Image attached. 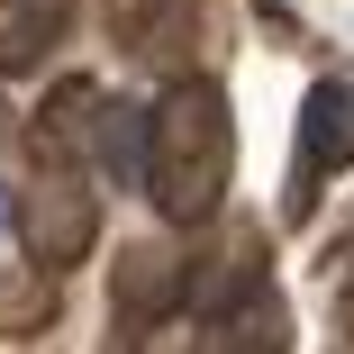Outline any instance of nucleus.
<instances>
[{"label": "nucleus", "mask_w": 354, "mask_h": 354, "mask_svg": "<svg viewBox=\"0 0 354 354\" xmlns=\"http://www.w3.org/2000/svg\"><path fill=\"white\" fill-rule=\"evenodd\" d=\"M227 173H236V118H227V91L200 82V73H173V91L146 109V191L173 227H209L227 200Z\"/></svg>", "instance_id": "f257e3e1"}, {"label": "nucleus", "mask_w": 354, "mask_h": 354, "mask_svg": "<svg viewBox=\"0 0 354 354\" xmlns=\"http://www.w3.org/2000/svg\"><path fill=\"white\" fill-rule=\"evenodd\" d=\"M19 245L46 263V272H73L91 245H100V200L82 182V164H37V182L19 191Z\"/></svg>", "instance_id": "f03ea898"}, {"label": "nucleus", "mask_w": 354, "mask_h": 354, "mask_svg": "<svg viewBox=\"0 0 354 354\" xmlns=\"http://www.w3.org/2000/svg\"><path fill=\"white\" fill-rule=\"evenodd\" d=\"M354 164V82H318L300 100V164H291V191H281V218H309L327 173Z\"/></svg>", "instance_id": "7ed1b4c3"}, {"label": "nucleus", "mask_w": 354, "mask_h": 354, "mask_svg": "<svg viewBox=\"0 0 354 354\" xmlns=\"http://www.w3.org/2000/svg\"><path fill=\"white\" fill-rule=\"evenodd\" d=\"M182 291H191V254H173V245H127L118 272H109V327H118V345H146V336L182 309Z\"/></svg>", "instance_id": "20e7f679"}, {"label": "nucleus", "mask_w": 354, "mask_h": 354, "mask_svg": "<svg viewBox=\"0 0 354 354\" xmlns=\"http://www.w3.org/2000/svg\"><path fill=\"white\" fill-rule=\"evenodd\" d=\"M28 146H37V164H82L100 146V91L91 82H55L37 127H28Z\"/></svg>", "instance_id": "39448f33"}, {"label": "nucleus", "mask_w": 354, "mask_h": 354, "mask_svg": "<svg viewBox=\"0 0 354 354\" xmlns=\"http://www.w3.org/2000/svg\"><path fill=\"white\" fill-rule=\"evenodd\" d=\"M127 55L146 64V73H191V55H200V0H155L146 19H136V37H127Z\"/></svg>", "instance_id": "423d86ee"}, {"label": "nucleus", "mask_w": 354, "mask_h": 354, "mask_svg": "<svg viewBox=\"0 0 354 354\" xmlns=\"http://www.w3.org/2000/svg\"><path fill=\"white\" fill-rule=\"evenodd\" d=\"M209 345H218V354H281V345H291V309H281V291H272V281H254V291L245 300H227L218 318H209Z\"/></svg>", "instance_id": "0eeeda50"}, {"label": "nucleus", "mask_w": 354, "mask_h": 354, "mask_svg": "<svg viewBox=\"0 0 354 354\" xmlns=\"http://www.w3.org/2000/svg\"><path fill=\"white\" fill-rule=\"evenodd\" d=\"M46 318H55V272L28 254L19 272H0V327H10V336H37Z\"/></svg>", "instance_id": "6e6552de"}, {"label": "nucleus", "mask_w": 354, "mask_h": 354, "mask_svg": "<svg viewBox=\"0 0 354 354\" xmlns=\"http://www.w3.org/2000/svg\"><path fill=\"white\" fill-rule=\"evenodd\" d=\"M100 164H109L118 182L146 173V109H127V100L109 109V100H100Z\"/></svg>", "instance_id": "1a4fd4ad"}, {"label": "nucleus", "mask_w": 354, "mask_h": 354, "mask_svg": "<svg viewBox=\"0 0 354 354\" xmlns=\"http://www.w3.org/2000/svg\"><path fill=\"white\" fill-rule=\"evenodd\" d=\"M55 19H64V10H19L10 28H0V73H28V64L55 46Z\"/></svg>", "instance_id": "9d476101"}, {"label": "nucleus", "mask_w": 354, "mask_h": 354, "mask_svg": "<svg viewBox=\"0 0 354 354\" xmlns=\"http://www.w3.org/2000/svg\"><path fill=\"white\" fill-rule=\"evenodd\" d=\"M336 327H345V345H354V272H345V291H336Z\"/></svg>", "instance_id": "9b49d317"}, {"label": "nucleus", "mask_w": 354, "mask_h": 354, "mask_svg": "<svg viewBox=\"0 0 354 354\" xmlns=\"http://www.w3.org/2000/svg\"><path fill=\"white\" fill-rule=\"evenodd\" d=\"M10 10H64V0H10Z\"/></svg>", "instance_id": "f8f14e48"}, {"label": "nucleus", "mask_w": 354, "mask_h": 354, "mask_svg": "<svg viewBox=\"0 0 354 354\" xmlns=\"http://www.w3.org/2000/svg\"><path fill=\"white\" fill-rule=\"evenodd\" d=\"M0 227H10V200H0Z\"/></svg>", "instance_id": "ddd939ff"}]
</instances>
